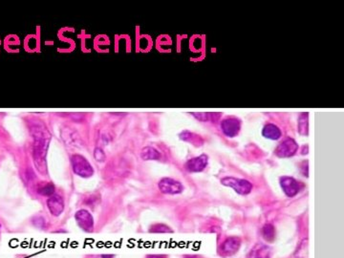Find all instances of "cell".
I'll use <instances>...</instances> for the list:
<instances>
[{
    "label": "cell",
    "instance_id": "obj_2",
    "mask_svg": "<svg viewBox=\"0 0 344 258\" xmlns=\"http://www.w3.org/2000/svg\"><path fill=\"white\" fill-rule=\"evenodd\" d=\"M221 185L232 189L235 193L241 196H247L252 194L253 185L252 182L247 179L236 178L232 176H227L220 180Z\"/></svg>",
    "mask_w": 344,
    "mask_h": 258
},
{
    "label": "cell",
    "instance_id": "obj_19",
    "mask_svg": "<svg viewBox=\"0 0 344 258\" xmlns=\"http://www.w3.org/2000/svg\"><path fill=\"white\" fill-rule=\"evenodd\" d=\"M293 258H309V241L308 239H304L294 255Z\"/></svg>",
    "mask_w": 344,
    "mask_h": 258
},
{
    "label": "cell",
    "instance_id": "obj_23",
    "mask_svg": "<svg viewBox=\"0 0 344 258\" xmlns=\"http://www.w3.org/2000/svg\"><path fill=\"white\" fill-rule=\"evenodd\" d=\"M300 172L302 173L303 176L305 177H309V162L308 161H303L301 164H300Z\"/></svg>",
    "mask_w": 344,
    "mask_h": 258
},
{
    "label": "cell",
    "instance_id": "obj_13",
    "mask_svg": "<svg viewBox=\"0 0 344 258\" xmlns=\"http://www.w3.org/2000/svg\"><path fill=\"white\" fill-rule=\"evenodd\" d=\"M179 139L183 142H186V143H190V144H193V145H196L197 147H201L204 145V139L194 133V132H191L189 130H183L179 133Z\"/></svg>",
    "mask_w": 344,
    "mask_h": 258
},
{
    "label": "cell",
    "instance_id": "obj_14",
    "mask_svg": "<svg viewBox=\"0 0 344 258\" xmlns=\"http://www.w3.org/2000/svg\"><path fill=\"white\" fill-rule=\"evenodd\" d=\"M189 114L193 118H195L197 121L202 122V123H206V122L217 123L222 118V113H220V112H208V113H205V112H201V113L191 112Z\"/></svg>",
    "mask_w": 344,
    "mask_h": 258
},
{
    "label": "cell",
    "instance_id": "obj_28",
    "mask_svg": "<svg viewBox=\"0 0 344 258\" xmlns=\"http://www.w3.org/2000/svg\"><path fill=\"white\" fill-rule=\"evenodd\" d=\"M197 258L196 257H187V258Z\"/></svg>",
    "mask_w": 344,
    "mask_h": 258
},
{
    "label": "cell",
    "instance_id": "obj_21",
    "mask_svg": "<svg viewBox=\"0 0 344 258\" xmlns=\"http://www.w3.org/2000/svg\"><path fill=\"white\" fill-rule=\"evenodd\" d=\"M149 233L153 234H171L173 231L164 224H156L149 229Z\"/></svg>",
    "mask_w": 344,
    "mask_h": 258
},
{
    "label": "cell",
    "instance_id": "obj_3",
    "mask_svg": "<svg viewBox=\"0 0 344 258\" xmlns=\"http://www.w3.org/2000/svg\"><path fill=\"white\" fill-rule=\"evenodd\" d=\"M71 165L74 173L81 178H89L94 175V169L89 161L81 154H74L71 157Z\"/></svg>",
    "mask_w": 344,
    "mask_h": 258
},
{
    "label": "cell",
    "instance_id": "obj_20",
    "mask_svg": "<svg viewBox=\"0 0 344 258\" xmlns=\"http://www.w3.org/2000/svg\"><path fill=\"white\" fill-rule=\"evenodd\" d=\"M38 193L40 195H42V196L50 197V196H52L53 194H55V193H56V188H55V186L52 183H47L45 185H43V186L39 188Z\"/></svg>",
    "mask_w": 344,
    "mask_h": 258
},
{
    "label": "cell",
    "instance_id": "obj_26",
    "mask_svg": "<svg viewBox=\"0 0 344 258\" xmlns=\"http://www.w3.org/2000/svg\"><path fill=\"white\" fill-rule=\"evenodd\" d=\"M146 258H166V257L162 255H149L146 257Z\"/></svg>",
    "mask_w": 344,
    "mask_h": 258
},
{
    "label": "cell",
    "instance_id": "obj_9",
    "mask_svg": "<svg viewBox=\"0 0 344 258\" xmlns=\"http://www.w3.org/2000/svg\"><path fill=\"white\" fill-rule=\"evenodd\" d=\"M75 219L77 224L82 231L91 233L94 230V218L88 211L84 209L78 211L75 215Z\"/></svg>",
    "mask_w": 344,
    "mask_h": 258
},
{
    "label": "cell",
    "instance_id": "obj_22",
    "mask_svg": "<svg viewBox=\"0 0 344 258\" xmlns=\"http://www.w3.org/2000/svg\"><path fill=\"white\" fill-rule=\"evenodd\" d=\"M94 158H95V160H96L97 162L102 163V162H104L105 159H106V154H105L104 151L102 150L101 148L98 147V148H96V149L94 150Z\"/></svg>",
    "mask_w": 344,
    "mask_h": 258
},
{
    "label": "cell",
    "instance_id": "obj_24",
    "mask_svg": "<svg viewBox=\"0 0 344 258\" xmlns=\"http://www.w3.org/2000/svg\"><path fill=\"white\" fill-rule=\"evenodd\" d=\"M247 258H265L263 256V252L262 250H254L253 252L251 253V255Z\"/></svg>",
    "mask_w": 344,
    "mask_h": 258
},
{
    "label": "cell",
    "instance_id": "obj_5",
    "mask_svg": "<svg viewBox=\"0 0 344 258\" xmlns=\"http://www.w3.org/2000/svg\"><path fill=\"white\" fill-rule=\"evenodd\" d=\"M220 129L226 137L235 138L241 131L242 121L235 116H228L220 122Z\"/></svg>",
    "mask_w": 344,
    "mask_h": 258
},
{
    "label": "cell",
    "instance_id": "obj_29",
    "mask_svg": "<svg viewBox=\"0 0 344 258\" xmlns=\"http://www.w3.org/2000/svg\"><path fill=\"white\" fill-rule=\"evenodd\" d=\"M0 231H1V225H0Z\"/></svg>",
    "mask_w": 344,
    "mask_h": 258
},
{
    "label": "cell",
    "instance_id": "obj_11",
    "mask_svg": "<svg viewBox=\"0 0 344 258\" xmlns=\"http://www.w3.org/2000/svg\"><path fill=\"white\" fill-rule=\"evenodd\" d=\"M241 239L239 237L231 236L227 238L222 246H221V252L224 257H231L235 255L240 247H241Z\"/></svg>",
    "mask_w": 344,
    "mask_h": 258
},
{
    "label": "cell",
    "instance_id": "obj_1",
    "mask_svg": "<svg viewBox=\"0 0 344 258\" xmlns=\"http://www.w3.org/2000/svg\"><path fill=\"white\" fill-rule=\"evenodd\" d=\"M30 132L34 139L33 145V158L37 170L45 175L47 172L46 156L50 146L51 134L45 125L40 121L31 122Z\"/></svg>",
    "mask_w": 344,
    "mask_h": 258
},
{
    "label": "cell",
    "instance_id": "obj_16",
    "mask_svg": "<svg viewBox=\"0 0 344 258\" xmlns=\"http://www.w3.org/2000/svg\"><path fill=\"white\" fill-rule=\"evenodd\" d=\"M141 158L143 161H158L162 158V154L154 147H145L141 151Z\"/></svg>",
    "mask_w": 344,
    "mask_h": 258
},
{
    "label": "cell",
    "instance_id": "obj_8",
    "mask_svg": "<svg viewBox=\"0 0 344 258\" xmlns=\"http://www.w3.org/2000/svg\"><path fill=\"white\" fill-rule=\"evenodd\" d=\"M208 166V156L201 154L199 156L188 159L184 164V169L190 173H199L204 172Z\"/></svg>",
    "mask_w": 344,
    "mask_h": 258
},
{
    "label": "cell",
    "instance_id": "obj_25",
    "mask_svg": "<svg viewBox=\"0 0 344 258\" xmlns=\"http://www.w3.org/2000/svg\"><path fill=\"white\" fill-rule=\"evenodd\" d=\"M309 153V146L308 145H305L302 147V151H301V154L302 155H307Z\"/></svg>",
    "mask_w": 344,
    "mask_h": 258
},
{
    "label": "cell",
    "instance_id": "obj_12",
    "mask_svg": "<svg viewBox=\"0 0 344 258\" xmlns=\"http://www.w3.org/2000/svg\"><path fill=\"white\" fill-rule=\"evenodd\" d=\"M261 134L265 139H268L271 141H278L283 136V132L281 129L277 125L273 123L266 124L262 129Z\"/></svg>",
    "mask_w": 344,
    "mask_h": 258
},
{
    "label": "cell",
    "instance_id": "obj_6",
    "mask_svg": "<svg viewBox=\"0 0 344 258\" xmlns=\"http://www.w3.org/2000/svg\"><path fill=\"white\" fill-rule=\"evenodd\" d=\"M158 189L162 194L166 195H178L183 194L184 191V187L180 181L169 177L161 179L158 183Z\"/></svg>",
    "mask_w": 344,
    "mask_h": 258
},
{
    "label": "cell",
    "instance_id": "obj_17",
    "mask_svg": "<svg viewBox=\"0 0 344 258\" xmlns=\"http://www.w3.org/2000/svg\"><path fill=\"white\" fill-rule=\"evenodd\" d=\"M298 132L300 136L309 135V113L302 112L298 116Z\"/></svg>",
    "mask_w": 344,
    "mask_h": 258
},
{
    "label": "cell",
    "instance_id": "obj_18",
    "mask_svg": "<svg viewBox=\"0 0 344 258\" xmlns=\"http://www.w3.org/2000/svg\"><path fill=\"white\" fill-rule=\"evenodd\" d=\"M262 236L267 242H273L275 238V226L271 223H267L262 228Z\"/></svg>",
    "mask_w": 344,
    "mask_h": 258
},
{
    "label": "cell",
    "instance_id": "obj_15",
    "mask_svg": "<svg viewBox=\"0 0 344 258\" xmlns=\"http://www.w3.org/2000/svg\"><path fill=\"white\" fill-rule=\"evenodd\" d=\"M61 138L64 141V143L67 146H78V143L80 142V136L79 134L71 129H63L61 133Z\"/></svg>",
    "mask_w": 344,
    "mask_h": 258
},
{
    "label": "cell",
    "instance_id": "obj_7",
    "mask_svg": "<svg viewBox=\"0 0 344 258\" xmlns=\"http://www.w3.org/2000/svg\"><path fill=\"white\" fill-rule=\"evenodd\" d=\"M279 185L282 192L289 198L296 197L302 188L301 183L291 176H281L279 178Z\"/></svg>",
    "mask_w": 344,
    "mask_h": 258
},
{
    "label": "cell",
    "instance_id": "obj_4",
    "mask_svg": "<svg viewBox=\"0 0 344 258\" xmlns=\"http://www.w3.org/2000/svg\"><path fill=\"white\" fill-rule=\"evenodd\" d=\"M299 147L297 141L292 137L284 138L275 148V154L280 159H287L294 157L298 153Z\"/></svg>",
    "mask_w": 344,
    "mask_h": 258
},
{
    "label": "cell",
    "instance_id": "obj_10",
    "mask_svg": "<svg viewBox=\"0 0 344 258\" xmlns=\"http://www.w3.org/2000/svg\"><path fill=\"white\" fill-rule=\"evenodd\" d=\"M47 208L53 216L62 215L65 208L63 198L59 194H53L47 199Z\"/></svg>",
    "mask_w": 344,
    "mask_h": 258
},
{
    "label": "cell",
    "instance_id": "obj_27",
    "mask_svg": "<svg viewBox=\"0 0 344 258\" xmlns=\"http://www.w3.org/2000/svg\"><path fill=\"white\" fill-rule=\"evenodd\" d=\"M101 258H114L113 255H102Z\"/></svg>",
    "mask_w": 344,
    "mask_h": 258
}]
</instances>
